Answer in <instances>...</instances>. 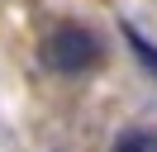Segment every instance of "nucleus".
I'll list each match as a JSON object with an SVG mask.
<instances>
[{
	"label": "nucleus",
	"mask_w": 157,
	"mask_h": 152,
	"mask_svg": "<svg viewBox=\"0 0 157 152\" xmlns=\"http://www.w3.org/2000/svg\"><path fill=\"white\" fill-rule=\"evenodd\" d=\"M100 57H105V48H100V38L90 33L86 24H57V28H48V38H43V62H48V71H57V76L95 71Z\"/></svg>",
	"instance_id": "1"
},
{
	"label": "nucleus",
	"mask_w": 157,
	"mask_h": 152,
	"mask_svg": "<svg viewBox=\"0 0 157 152\" xmlns=\"http://www.w3.org/2000/svg\"><path fill=\"white\" fill-rule=\"evenodd\" d=\"M109 152H157V128H124Z\"/></svg>",
	"instance_id": "2"
}]
</instances>
